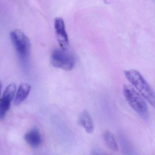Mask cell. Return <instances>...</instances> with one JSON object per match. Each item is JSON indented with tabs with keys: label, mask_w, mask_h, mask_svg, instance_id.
I'll return each instance as SVG.
<instances>
[{
	"label": "cell",
	"mask_w": 155,
	"mask_h": 155,
	"mask_svg": "<svg viewBox=\"0 0 155 155\" xmlns=\"http://www.w3.org/2000/svg\"><path fill=\"white\" fill-rule=\"evenodd\" d=\"M126 77L139 93L155 109V93L143 76L135 70L124 72Z\"/></svg>",
	"instance_id": "6da1fadb"
},
{
	"label": "cell",
	"mask_w": 155,
	"mask_h": 155,
	"mask_svg": "<svg viewBox=\"0 0 155 155\" xmlns=\"http://www.w3.org/2000/svg\"><path fill=\"white\" fill-rule=\"evenodd\" d=\"M124 96L133 110L143 119H148L149 112L148 106L143 96L132 86L125 85L123 87Z\"/></svg>",
	"instance_id": "7a4b0ae2"
},
{
	"label": "cell",
	"mask_w": 155,
	"mask_h": 155,
	"mask_svg": "<svg viewBox=\"0 0 155 155\" xmlns=\"http://www.w3.org/2000/svg\"><path fill=\"white\" fill-rule=\"evenodd\" d=\"M51 62L54 67L70 71L75 66L76 60L73 53L68 49H55L51 55Z\"/></svg>",
	"instance_id": "3957f363"
},
{
	"label": "cell",
	"mask_w": 155,
	"mask_h": 155,
	"mask_svg": "<svg viewBox=\"0 0 155 155\" xmlns=\"http://www.w3.org/2000/svg\"><path fill=\"white\" fill-rule=\"evenodd\" d=\"M12 42L19 56L22 59L28 57L31 51V42L27 35L21 31L16 29L10 34Z\"/></svg>",
	"instance_id": "277c9868"
},
{
	"label": "cell",
	"mask_w": 155,
	"mask_h": 155,
	"mask_svg": "<svg viewBox=\"0 0 155 155\" xmlns=\"http://www.w3.org/2000/svg\"><path fill=\"white\" fill-rule=\"evenodd\" d=\"M16 90V85L14 83L10 84L5 88L0 101V120L4 118L6 113L9 110Z\"/></svg>",
	"instance_id": "5b68a950"
},
{
	"label": "cell",
	"mask_w": 155,
	"mask_h": 155,
	"mask_svg": "<svg viewBox=\"0 0 155 155\" xmlns=\"http://www.w3.org/2000/svg\"><path fill=\"white\" fill-rule=\"evenodd\" d=\"M54 23L56 36L61 48L68 49L69 40L65 29L64 20L61 17H56L54 19Z\"/></svg>",
	"instance_id": "8992f818"
},
{
	"label": "cell",
	"mask_w": 155,
	"mask_h": 155,
	"mask_svg": "<svg viewBox=\"0 0 155 155\" xmlns=\"http://www.w3.org/2000/svg\"><path fill=\"white\" fill-rule=\"evenodd\" d=\"M26 143L33 148H37L41 143V136L37 129H32L27 132L24 136Z\"/></svg>",
	"instance_id": "52a82bcc"
},
{
	"label": "cell",
	"mask_w": 155,
	"mask_h": 155,
	"mask_svg": "<svg viewBox=\"0 0 155 155\" xmlns=\"http://www.w3.org/2000/svg\"><path fill=\"white\" fill-rule=\"evenodd\" d=\"M78 122L87 133H93L94 129V123L90 114L87 111H84L81 113L78 119Z\"/></svg>",
	"instance_id": "ba28073f"
},
{
	"label": "cell",
	"mask_w": 155,
	"mask_h": 155,
	"mask_svg": "<svg viewBox=\"0 0 155 155\" xmlns=\"http://www.w3.org/2000/svg\"><path fill=\"white\" fill-rule=\"evenodd\" d=\"M31 90V86L25 83L21 84L18 88L15 98V104L19 105L25 101L29 95Z\"/></svg>",
	"instance_id": "9c48e42d"
},
{
	"label": "cell",
	"mask_w": 155,
	"mask_h": 155,
	"mask_svg": "<svg viewBox=\"0 0 155 155\" xmlns=\"http://www.w3.org/2000/svg\"><path fill=\"white\" fill-rule=\"evenodd\" d=\"M104 138L107 146L114 151L118 150V146L114 136L109 131H106L104 134Z\"/></svg>",
	"instance_id": "30bf717a"
},
{
	"label": "cell",
	"mask_w": 155,
	"mask_h": 155,
	"mask_svg": "<svg viewBox=\"0 0 155 155\" xmlns=\"http://www.w3.org/2000/svg\"><path fill=\"white\" fill-rule=\"evenodd\" d=\"M2 83L1 82V80H0V95H1V91H2Z\"/></svg>",
	"instance_id": "8fae6325"
}]
</instances>
